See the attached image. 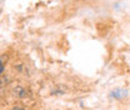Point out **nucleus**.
<instances>
[{"label": "nucleus", "mask_w": 130, "mask_h": 110, "mask_svg": "<svg viewBox=\"0 0 130 110\" xmlns=\"http://www.w3.org/2000/svg\"><path fill=\"white\" fill-rule=\"evenodd\" d=\"M13 110H25V109H23V108H14Z\"/></svg>", "instance_id": "3"}, {"label": "nucleus", "mask_w": 130, "mask_h": 110, "mask_svg": "<svg viewBox=\"0 0 130 110\" xmlns=\"http://www.w3.org/2000/svg\"><path fill=\"white\" fill-rule=\"evenodd\" d=\"M4 71V65H0V74Z\"/></svg>", "instance_id": "2"}, {"label": "nucleus", "mask_w": 130, "mask_h": 110, "mask_svg": "<svg viewBox=\"0 0 130 110\" xmlns=\"http://www.w3.org/2000/svg\"><path fill=\"white\" fill-rule=\"evenodd\" d=\"M110 95L113 98H115V99H124L128 95V91L125 89H115V90H113L110 93Z\"/></svg>", "instance_id": "1"}]
</instances>
